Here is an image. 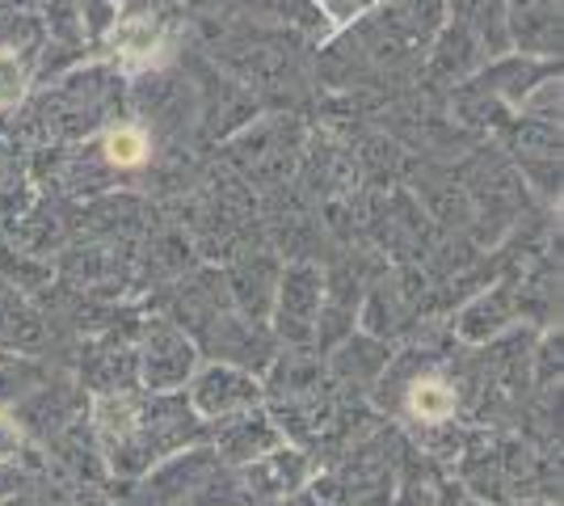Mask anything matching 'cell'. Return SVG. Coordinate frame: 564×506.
Instances as JSON below:
<instances>
[{
  "label": "cell",
  "instance_id": "cell-16",
  "mask_svg": "<svg viewBox=\"0 0 564 506\" xmlns=\"http://www.w3.org/2000/svg\"><path fill=\"white\" fill-rule=\"evenodd\" d=\"M451 22H459L480 39V47L489 51V60L510 51V4L506 0H451Z\"/></svg>",
  "mask_w": 564,
  "mask_h": 506
},
{
  "label": "cell",
  "instance_id": "cell-9",
  "mask_svg": "<svg viewBox=\"0 0 564 506\" xmlns=\"http://www.w3.org/2000/svg\"><path fill=\"white\" fill-rule=\"evenodd\" d=\"M547 76H556V68L543 64V60L497 55V60H489L480 73L471 76V89L485 97H494V101H501V106H510V110H522V101L531 97V89L543 85Z\"/></svg>",
  "mask_w": 564,
  "mask_h": 506
},
{
  "label": "cell",
  "instance_id": "cell-20",
  "mask_svg": "<svg viewBox=\"0 0 564 506\" xmlns=\"http://www.w3.org/2000/svg\"><path fill=\"white\" fill-rule=\"evenodd\" d=\"M535 376H540V385H552V380H561V330L556 334L543 337V346L535 351Z\"/></svg>",
  "mask_w": 564,
  "mask_h": 506
},
{
  "label": "cell",
  "instance_id": "cell-21",
  "mask_svg": "<svg viewBox=\"0 0 564 506\" xmlns=\"http://www.w3.org/2000/svg\"><path fill=\"white\" fill-rule=\"evenodd\" d=\"M506 4H510V9H522V4H531V0H506Z\"/></svg>",
  "mask_w": 564,
  "mask_h": 506
},
{
  "label": "cell",
  "instance_id": "cell-2",
  "mask_svg": "<svg viewBox=\"0 0 564 506\" xmlns=\"http://www.w3.org/2000/svg\"><path fill=\"white\" fill-rule=\"evenodd\" d=\"M307 494L321 506H388L397 494V473L392 460L383 456V439L362 443L341 464H333L329 473L312 477Z\"/></svg>",
  "mask_w": 564,
  "mask_h": 506
},
{
  "label": "cell",
  "instance_id": "cell-17",
  "mask_svg": "<svg viewBox=\"0 0 564 506\" xmlns=\"http://www.w3.org/2000/svg\"><path fill=\"white\" fill-rule=\"evenodd\" d=\"M101 165L115 169V173H135L152 161V136L143 122H115L106 136H101V148H97Z\"/></svg>",
  "mask_w": 564,
  "mask_h": 506
},
{
  "label": "cell",
  "instance_id": "cell-5",
  "mask_svg": "<svg viewBox=\"0 0 564 506\" xmlns=\"http://www.w3.org/2000/svg\"><path fill=\"white\" fill-rule=\"evenodd\" d=\"M232 473L240 498H253L258 506H282L307 489V482H312V460H307L304 448L282 443L270 456L253 460L245 469H232Z\"/></svg>",
  "mask_w": 564,
  "mask_h": 506
},
{
  "label": "cell",
  "instance_id": "cell-12",
  "mask_svg": "<svg viewBox=\"0 0 564 506\" xmlns=\"http://www.w3.org/2000/svg\"><path fill=\"white\" fill-rule=\"evenodd\" d=\"M510 47L527 60H556L561 55V0H531L522 9H510Z\"/></svg>",
  "mask_w": 564,
  "mask_h": 506
},
{
  "label": "cell",
  "instance_id": "cell-19",
  "mask_svg": "<svg viewBox=\"0 0 564 506\" xmlns=\"http://www.w3.org/2000/svg\"><path fill=\"white\" fill-rule=\"evenodd\" d=\"M25 452V427L18 413L0 410V469H9V464H18Z\"/></svg>",
  "mask_w": 564,
  "mask_h": 506
},
{
  "label": "cell",
  "instance_id": "cell-13",
  "mask_svg": "<svg viewBox=\"0 0 564 506\" xmlns=\"http://www.w3.org/2000/svg\"><path fill=\"white\" fill-rule=\"evenodd\" d=\"M47 342L43 313L25 300V291L0 274V359H13L25 351H39Z\"/></svg>",
  "mask_w": 564,
  "mask_h": 506
},
{
  "label": "cell",
  "instance_id": "cell-15",
  "mask_svg": "<svg viewBox=\"0 0 564 506\" xmlns=\"http://www.w3.org/2000/svg\"><path fill=\"white\" fill-rule=\"evenodd\" d=\"M489 64V51L480 47V39L464 30L459 22H447L438 30L434 47H430V76L438 80H468Z\"/></svg>",
  "mask_w": 564,
  "mask_h": 506
},
{
  "label": "cell",
  "instance_id": "cell-11",
  "mask_svg": "<svg viewBox=\"0 0 564 506\" xmlns=\"http://www.w3.org/2000/svg\"><path fill=\"white\" fill-rule=\"evenodd\" d=\"M514 316H518L514 288L510 283H494L489 291L471 295L468 304L459 309L455 334H459V342H468V346H485V342H497V337L506 334L514 325Z\"/></svg>",
  "mask_w": 564,
  "mask_h": 506
},
{
  "label": "cell",
  "instance_id": "cell-1",
  "mask_svg": "<svg viewBox=\"0 0 564 506\" xmlns=\"http://www.w3.org/2000/svg\"><path fill=\"white\" fill-rule=\"evenodd\" d=\"M321 309H325V270L312 262H282L270 321H265L270 337L291 346V351L316 346Z\"/></svg>",
  "mask_w": 564,
  "mask_h": 506
},
{
  "label": "cell",
  "instance_id": "cell-4",
  "mask_svg": "<svg viewBox=\"0 0 564 506\" xmlns=\"http://www.w3.org/2000/svg\"><path fill=\"white\" fill-rule=\"evenodd\" d=\"M182 397H186V406L194 410V418L207 422V431H212L215 422H224V418H236V413L265 406L261 376L240 372L232 363H198V372L182 388Z\"/></svg>",
  "mask_w": 564,
  "mask_h": 506
},
{
  "label": "cell",
  "instance_id": "cell-10",
  "mask_svg": "<svg viewBox=\"0 0 564 506\" xmlns=\"http://www.w3.org/2000/svg\"><path fill=\"white\" fill-rule=\"evenodd\" d=\"M400 410L409 413L417 427H447L455 422V413H459V385L447 380L443 372H434V367H422V372H413V376H404V385H400Z\"/></svg>",
  "mask_w": 564,
  "mask_h": 506
},
{
  "label": "cell",
  "instance_id": "cell-6",
  "mask_svg": "<svg viewBox=\"0 0 564 506\" xmlns=\"http://www.w3.org/2000/svg\"><path fill=\"white\" fill-rule=\"evenodd\" d=\"M282 258H274L270 249H245L228 270H224V291L228 304L240 321L265 325L270 321V304H274V288H279Z\"/></svg>",
  "mask_w": 564,
  "mask_h": 506
},
{
  "label": "cell",
  "instance_id": "cell-7",
  "mask_svg": "<svg viewBox=\"0 0 564 506\" xmlns=\"http://www.w3.org/2000/svg\"><path fill=\"white\" fill-rule=\"evenodd\" d=\"M282 443H286V439H282L279 422L270 418L265 406L236 413V418H224V422L212 427V452H215V460L228 464V469H245V464H253V460L270 456Z\"/></svg>",
  "mask_w": 564,
  "mask_h": 506
},
{
  "label": "cell",
  "instance_id": "cell-8",
  "mask_svg": "<svg viewBox=\"0 0 564 506\" xmlns=\"http://www.w3.org/2000/svg\"><path fill=\"white\" fill-rule=\"evenodd\" d=\"M80 380L94 392V401L101 397H122V392H140V363H135V342H122L118 334H106L94 342L80 359Z\"/></svg>",
  "mask_w": 564,
  "mask_h": 506
},
{
  "label": "cell",
  "instance_id": "cell-3",
  "mask_svg": "<svg viewBox=\"0 0 564 506\" xmlns=\"http://www.w3.org/2000/svg\"><path fill=\"white\" fill-rule=\"evenodd\" d=\"M135 363H140V388L161 397V392H182L189 385V376L203 363V351L169 316H148L135 337Z\"/></svg>",
  "mask_w": 564,
  "mask_h": 506
},
{
  "label": "cell",
  "instance_id": "cell-14",
  "mask_svg": "<svg viewBox=\"0 0 564 506\" xmlns=\"http://www.w3.org/2000/svg\"><path fill=\"white\" fill-rule=\"evenodd\" d=\"M392 367V346L371 334H350L333 346L329 372L341 385H379V376Z\"/></svg>",
  "mask_w": 564,
  "mask_h": 506
},
{
  "label": "cell",
  "instance_id": "cell-18",
  "mask_svg": "<svg viewBox=\"0 0 564 506\" xmlns=\"http://www.w3.org/2000/svg\"><path fill=\"white\" fill-rule=\"evenodd\" d=\"M34 85V60L22 51H4L0 47V115L18 110Z\"/></svg>",
  "mask_w": 564,
  "mask_h": 506
}]
</instances>
